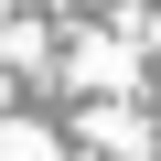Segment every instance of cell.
Listing matches in <instances>:
<instances>
[{
	"instance_id": "1",
	"label": "cell",
	"mask_w": 161,
	"mask_h": 161,
	"mask_svg": "<svg viewBox=\"0 0 161 161\" xmlns=\"http://www.w3.org/2000/svg\"><path fill=\"white\" fill-rule=\"evenodd\" d=\"M64 75H75V86H86V97H97V86L118 97L129 75H140V64H129V43H108V32H86V43H75V64H64Z\"/></svg>"
},
{
	"instance_id": "2",
	"label": "cell",
	"mask_w": 161,
	"mask_h": 161,
	"mask_svg": "<svg viewBox=\"0 0 161 161\" xmlns=\"http://www.w3.org/2000/svg\"><path fill=\"white\" fill-rule=\"evenodd\" d=\"M86 140H97V150H108V161H140V150H150V140H140V118H129V108H97V118H86Z\"/></svg>"
},
{
	"instance_id": "3",
	"label": "cell",
	"mask_w": 161,
	"mask_h": 161,
	"mask_svg": "<svg viewBox=\"0 0 161 161\" xmlns=\"http://www.w3.org/2000/svg\"><path fill=\"white\" fill-rule=\"evenodd\" d=\"M0 161H54V129H32V118H0Z\"/></svg>"
}]
</instances>
